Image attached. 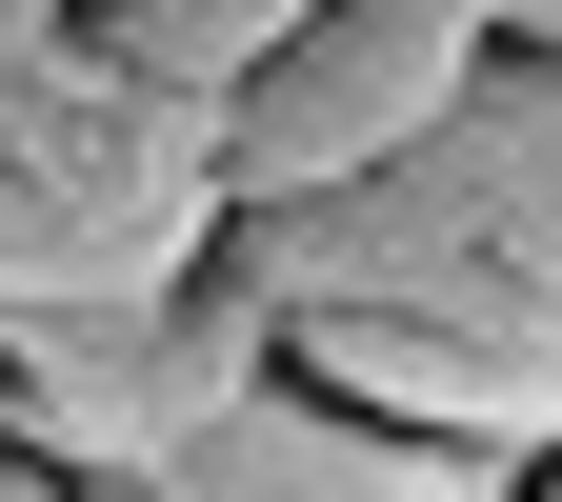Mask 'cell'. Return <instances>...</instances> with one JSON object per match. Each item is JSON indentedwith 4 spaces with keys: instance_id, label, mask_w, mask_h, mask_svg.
Masks as SVG:
<instances>
[{
    "instance_id": "52a82bcc",
    "label": "cell",
    "mask_w": 562,
    "mask_h": 502,
    "mask_svg": "<svg viewBox=\"0 0 562 502\" xmlns=\"http://www.w3.org/2000/svg\"><path fill=\"white\" fill-rule=\"evenodd\" d=\"M542 482H562V462H542Z\"/></svg>"
},
{
    "instance_id": "8992f818",
    "label": "cell",
    "mask_w": 562,
    "mask_h": 502,
    "mask_svg": "<svg viewBox=\"0 0 562 502\" xmlns=\"http://www.w3.org/2000/svg\"><path fill=\"white\" fill-rule=\"evenodd\" d=\"M503 21H522V41H562V0H503Z\"/></svg>"
},
{
    "instance_id": "6da1fadb",
    "label": "cell",
    "mask_w": 562,
    "mask_h": 502,
    "mask_svg": "<svg viewBox=\"0 0 562 502\" xmlns=\"http://www.w3.org/2000/svg\"><path fill=\"white\" fill-rule=\"evenodd\" d=\"M222 242V101L140 81L81 0H0V322Z\"/></svg>"
},
{
    "instance_id": "3957f363",
    "label": "cell",
    "mask_w": 562,
    "mask_h": 502,
    "mask_svg": "<svg viewBox=\"0 0 562 502\" xmlns=\"http://www.w3.org/2000/svg\"><path fill=\"white\" fill-rule=\"evenodd\" d=\"M462 21H422V0H302L241 81H222V201H302V181H362L382 141L462 81Z\"/></svg>"
},
{
    "instance_id": "277c9868",
    "label": "cell",
    "mask_w": 562,
    "mask_h": 502,
    "mask_svg": "<svg viewBox=\"0 0 562 502\" xmlns=\"http://www.w3.org/2000/svg\"><path fill=\"white\" fill-rule=\"evenodd\" d=\"M503 482H522L503 443H442V422H402V402L322 382V362H261L161 462V502H503Z\"/></svg>"
},
{
    "instance_id": "5b68a950",
    "label": "cell",
    "mask_w": 562,
    "mask_h": 502,
    "mask_svg": "<svg viewBox=\"0 0 562 502\" xmlns=\"http://www.w3.org/2000/svg\"><path fill=\"white\" fill-rule=\"evenodd\" d=\"M422 21H462V41H503V0H422Z\"/></svg>"
},
{
    "instance_id": "7a4b0ae2",
    "label": "cell",
    "mask_w": 562,
    "mask_h": 502,
    "mask_svg": "<svg viewBox=\"0 0 562 502\" xmlns=\"http://www.w3.org/2000/svg\"><path fill=\"white\" fill-rule=\"evenodd\" d=\"M261 362H281V302L201 242V261H161V281H101V302H21V322H0V422H21L60 482L161 502V462H181Z\"/></svg>"
}]
</instances>
